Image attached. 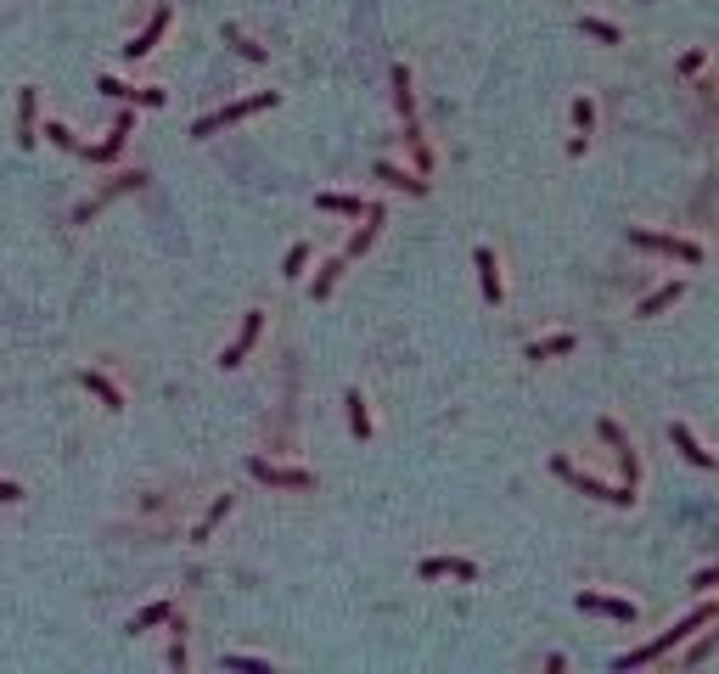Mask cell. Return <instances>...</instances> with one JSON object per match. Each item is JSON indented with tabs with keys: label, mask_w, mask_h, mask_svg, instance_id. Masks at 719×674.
I'll list each match as a JSON object with an SVG mask.
<instances>
[{
	"label": "cell",
	"mask_w": 719,
	"mask_h": 674,
	"mask_svg": "<svg viewBox=\"0 0 719 674\" xmlns=\"http://www.w3.org/2000/svg\"><path fill=\"white\" fill-rule=\"evenodd\" d=\"M416 574L421 579H478V562H467V557H428Z\"/></svg>",
	"instance_id": "14"
},
{
	"label": "cell",
	"mask_w": 719,
	"mask_h": 674,
	"mask_svg": "<svg viewBox=\"0 0 719 674\" xmlns=\"http://www.w3.org/2000/svg\"><path fill=\"white\" fill-rule=\"evenodd\" d=\"M714 652H719V618H714V635H703V641L686 652V663H703V658H714Z\"/></svg>",
	"instance_id": "32"
},
{
	"label": "cell",
	"mask_w": 719,
	"mask_h": 674,
	"mask_svg": "<svg viewBox=\"0 0 719 674\" xmlns=\"http://www.w3.org/2000/svg\"><path fill=\"white\" fill-rule=\"evenodd\" d=\"M225 669H247V674H270L264 658H247V652H225Z\"/></svg>",
	"instance_id": "31"
},
{
	"label": "cell",
	"mask_w": 719,
	"mask_h": 674,
	"mask_svg": "<svg viewBox=\"0 0 719 674\" xmlns=\"http://www.w3.org/2000/svg\"><path fill=\"white\" fill-rule=\"evenodd\" d=\"M169 23H175V12H169V6H158L152 12V23H146L135 39H130V46H124V56H130V62H141V56H152V46H158V39H163V29Z\"/></svg>",
	"instance_id": "9"
},
{
	"label": "cell",
	"mask_w": 719,
	"mask_h": 674,
	"mask_svg": "<svg viewBox=\"0 0 719 674\" xmlns=\"http://www.w3.org/2000/svg\"><path fill=\"white\" fill-rule=\"evenodd\" d=\"M714 618H719V601H703V607H691V613H686L680 624H674V629H663L658 641H646V646H636V652H624V658H612V669H619V674H629V669H646V663H658L663 652H674L680 641H691L697 629H703V624H714Z\"/></svg>",
	"instance_id": "1"
},
{
	"label": "cell",
	"mask_w": 719,
	"mask_h": 674,
	"mask_svg": "<svg viewBox=\"0 0 719 674\" xmlns=\"http://www.w3.org/2000/svg\"><path fill=\"white\" fill-rule=\"evenodd\" d=\"M259 332H264V315H259V309H253V315H247V321H242V332H237V343H230V349L220 354V366H225V371H237V366L247 360V349H253V343H259Z\"/></svg>",
	"instance_id": "11"
},
{
	"label": "cell",
	"mask_w": 719,
	"mask_h": 674,
	"mask_svg": "<svg viewBox=\"0 0 719 674\" xmlns=\"http://www.w3.org/2000/svg\"><path fill=\"white\" fill-rule=\"evenodd\" d=\"M669 438H674V450H680V455L691 461V467H714V455H708L703 445H697V433L686 428V421H674V428H669Z\"/></svg>",
	"instance_id": "16"
},
{
	"label": "cell",
	"mask_w": 719,
	"mask_h": 674,
	"mask_svg": "<svg viewBox=\"0 0 719 674\" xmlns=\"http://www.w3.org/2000/svg\"><path fill=\"white\" fill-rule=\"evenodd\" d=\"M377 180H388V186H399V192H411V197L428 192V180L411 175V168H399V163H377Z\"/></svg>",
	"instance_id": "20"
},
{
	"label": "cell",
	"mask_w": 719,
	"mask_h": 674,
	"mask_svg": "<svg viewBox=\"0 0 719 674\" xmlns=\"http://www.w3.org/2000/svg\"><path fill=\"white\" fill-rule=\"evenodd\" d=\"M135 135V113H118L113 118V130H108V141L101 146H79V158H91V163H113L118 152H124V141Z\"/></svg>",
	"instance_id": "7"
},
{
	"label": "cell",
	"mask_w": 719,
	"mask_h": 674,
	"mask_svg": "<svg viewBox=\"0 0 719 674\" xmlns=\"http://www.w3.org/2000/svg\"><path fill=\"white\" fill-rule=\"evenodd\" d=\"M315 208H326V214H343V220H366L371 203H360V197H349V192H321V197H315Z\"/></svg>",
	"instance_id": "19"
},
{
	"label": "cell",
	"mask_w": 719,
	"mask_h": 674,
	"mask_svg": "<svg viewBox=\"0 0 719 674\" xmlns=\"http://www.w3.org/2000/svg\"><path fill=\"white\" fill-rule=\"evenodd\" d=\"M719 584V562L714 567H697V574H691V590H697V596H703V590H714Z\"/></svg>",
	"instance_id": "35"
},
{
	"label": "cell",
	"mask_w": 719,
	"mask_h": 674,
	"mask_svg": "<svg viewBox=\"0 0 719 674\" xmlns=\"http://www.w3.org/2000/svg\"><path fill=\"white\" fill-rule=\"evenodd\" d=\"M46 135H51V141L62 146V152H79V135L68 130V124H46Z\"/></svg>",
	"instance_id": "33"
},
{
	"label": "cell",
	"mask_w": 719,
	"mask_h": 674,
	"mask_svg": "<svg viewBox=\"0 0 719 674\" xmlns=\"http://www.w3.org/2000/svg\"><path fill=\"white\" fill-rule=\"evenodd\" d=\"M472 264H478V287H483V304H500V298H506V287H500V264H495V247H478V253H472Z\"/></svg>",
	"instance_id": "13"
},
{
	"label": "cell",
	"mask_w": 719,
	"mask_h": 674,
	"mask_svg": "<svg viewBox=\"0 0 719 674\" xmlns=\"http://www.w3.org/2000/svg\"><path fill=\"white\" fill-rule=\"evenodd\" d=\"M0 500L12 506V500H23V489H17V483H6V478H0Z\"/></svg>",
	"instance_id": "37"
},
{
	"label": "cell",
	"mask_w": 719,
	"mask_h": 674,
	"mask_svg": "<svg viewBox=\"0 0 719 674\" xmlns=\"http://www.w3.org/2000/svg\"><path fill=\"white\" fill-rule=\"evenodd\" d=\"M596 433L607 438L612 450H619V467H624V483H636V478H641V461H636V450H629V433H624V428H619V421H612V416L602 421Z\"/></svg>",
	"instance_id": "12"
},
{
	"label": "cell",
	"mask_w": 719,
	"mask_h": 674,
	"mask_svg": "<svg viewBox=\"0 0 719 674\" xmlns=\"http://www.w3.org/2000/svg\"><path fill=\"white\" fill-rule=\"evenodd\" d=\"M304 264H309V242H299V247H292V253H287V264H282V276H287V281H299V276H304Z\"/></svg>",
	"instance_id": "29"
},
{
	"label": "cell",
	"mask_w": 719,
	"mask_h": 674,
	"mask_svg": "<svg viewBox=\"0 0 719 674\" xmlns=\"http://www.w3.org/2000/svg\"><path fill=\"white\" fill-rule=\"evenodd\" d=\"M680 298H686V287H680V281H669V287L652 292V298H641V309H636V315H646V321H652V315H663L669 304H680Z\"/></svg>",
	"instance_id": "23"
},
{
	"label": "cell",
	"mask_w": 719,
	"mask_h": 674,
	"mask_svg": "<svg viewBox=\"0 0 719 674\" xmlns=\"http://www.w3.org/2000/svg\"><path fill=\"white\" fill-rule=\"evenodd\" d=\"M141 180H146V175H118V180H108V186H101V192H96L91 203H79V208H74V225H91V220H96V214H101V208H108L113 197H124V192H135Z\"/></svg>",
	"instance_id": "8"
},
{
	"label": "cell",
	"mask_w": 719,
	"mask_h": 674,
	"mask_svg": "<svg viewBox=\"0 0 719 674\" xmlns=\"http://www.w3.org/2000/svg\"><path fill=\"white\" fill-rule=\"evenodd\" d=\"M579 613H596V618H619V624H636L641 607L624 601V596H596V590H579Z\"/></svg>",
	"instance_id": "6"
},
{
	"label": "cell",
	"mask_w": 719,
	"mask_h": 674,
	"mask_svg": "<svg viewBox=\"0 0 719 674\" xmlns=\"http://www.w3.org/2000/svg\"><path fill=\"white\" fill-rule=\"evenodd\" d=\"M574 124H579V135H590V130H596V108H590L585 96L574 101Z\"/></svg>",
	"instance_id": "34"
},
{
	"label": "cell",
	"mask_w": 719,
	"mask_h": 674,
	"mask_svg": "<svg viewBox=\"0 0 719 674\" xmlns=\"http://www.w3.org/2000/svg\"><path fill=\"white\" fill-rule=\"evenodd\" d=\"M579 337L574 332H551V337H534V343L523 349V360H557V354H574Z\"/></svg>",
	"instance_id": "15"
},
{
	"label": "cell",
	"mask_w": 719,
	"mask_h": 674,
	"mask_svg": "<svg viewBox=\"0 0 719 674\" xmlns=\"http://www.w3.org/2000/svg\"><path fill=\"white\" fill-rule=\"evenodd\" d=\"M276 91H259V96H242V101H230V108H220V113H208V118H197L192 124V135L197 141H208V135H220L225 124H242V118H253V113H264V108H276Z\"/></svg>",
	"instance_id": "2"
},
{
	"label": "cell",
	"mask_w": 719,
	"mask_h": 674,
	"mask_svg": "<svg viewBox=\"0 0 719 674\" xmlns=\"http://www.w3.org/2000/svg\"><path fill=\"white\" fill-rule=\"evenodd\" d=\"M158 624H175V601H169V596L141 607V613L130 618V635H141V629H158Z\"/></svg>",
	"instance_id": "18"
},
{
	"label": "cell",
	"mask_w": 719,
	"mask_h": 674,
	"mask_svg": "<svg viewBox=\"0 0 719 674\" xmlns=\"http://www.w3.org/2000/svg\"><path fill=\"white\" fill-rule=\"evenodd\" d=\"M343 405H349V428H354V438H371V410H366V393H360V388H349V399H343Z\"/></svg>",
	"instance_id": "24"
},
{
	"label": "cell",
	"mask_w": 719,
	"mask_h": 674,
	"mask_svg": "<svg viewBox=\"0 0 719 674\" xmlns=\"http://www.w3.org/2000/svg\"><path fill=\"white\" fill-rule=\"evenodd\" d=\"M343 264H349V253H337V259H326L321 264V276H315V298H332V287H337V276H343Z\"/></svg>",
	"instance_id": "25"
},
{
	"label": "cell",
	"mask_w": 719,
	"mask_h": 674,
	"mask_svg": "<svg viewBox=\"0 0 719 674\" xmlns=\"http://www.w3.org/2000/svg\"><path fill=\"white\" fill-rule=\"evenodd\" d=\"M629 242L636 247H652V253H669V259H680V264H703V247L686 242V237H663V230H629Z\"/></svg>",
	"instance_id": "4"
},
{
	"label": "cell",
	"mask_w": 719,
	"mask_h": 674,
	"mask_svg": "<svg viewBox=\"0 0 719 674\" xmlns=\"http://www.w3.org/2000/svg\"><path fill=\"white\" fill-rule=\"evenodd\" d=\"M96 91H101V96H113V101H135V91H130L124 79H113V73H101V79H96Z\"/></svg>",
	"instance_id": "30"
},
{
	"label": "cell",
	"mask_w": 719,
	"mask_h": 674,
	"mask_svg": "<svg viewBox=\"0 0 719 674\" xmlns=\"http://www.w3.org/2000/svg\"><path fill=\"white\" fill-rule=\"evenodd\" d=\"M551 472H557V478H567V483H574L579 495H590V500H612V506H636V483H619V489H607L602 478H590V472H579V467H574V461H567V455H551Z\"/></svg>",
	"instance_id": "3"
},
{
	"label": "cell",
	"mask_w": 719,
	"mask_h": 674,
	"mask_svg": "<svg viewBox=\"0 0 719 674\" xmlns=\"http://www.w3.org/2000/svg\"><path fill=\"white\" fill-rule=\"evenodd\" d=\"M247 472L259 478V483H270V489H315V472H304V467H276V461H264V455H253Z\"/></svg>",
	"instance_id": "5"
},
{
	"label": "cell",
	"mask_w": 719,
	"mask_h": 674,
	"mask_svg": "<svg viewBox=\"0 0 719 674\" xmlns=\"http://www.w3.org/2000/svg\"><path fill=\"white\" fill-rule=\"evenodd\" d=\"M79 383L91 388V393H96V399H101V405H108V410H124V393H118V388H113V383H108V376H101V371H79Z\"/></svg>",
	"instance_id": "22"
},
{
	"label": "cell",
	"mask_w": 719,
	"mask_h": 674,
	"mask_svg": "<svg viewBox=\"0 0 719 674\" xmlns=\"http://www.w3.org/2000/svg\"><path fill=\"white\" fill-rule=\"evenodd\" d=\"M17 141H23V146L39 141V91H34V84L17 91Z\"/></svg>",
	"instance_id": "10"
},
{
	"label": "cell",
	"mask_w": 719,
	"mask_h": 674,
	"mask_svg": "<svg viewBox=\"0 0 719 674\" xmlns=\"http://www.w3.org/2000/svg\"><path fill=\"white\" fill-rule=\"evenodd\" d=\"M383 220H388V214H383V208H377V203H371V208H366V225H360V230H354V237H349V247H343V253H349V259H360V253H366V247L377 242V230H383Z\"/></svg>",
	"instance_id": "17"
},
{
	"label": "cell",
	"mask_w": 719,
	"mask_h": 674,
	"mask_svg": "<svg viewBox=\"0 0 719 674\" xmlns=\"http://www.w3.org/2000/svg\"><path fill=\"white\" fill-rule=\"evenodd\" d=\"M579 34H590V39H602V46H619V23H602V17H579Z\"/></svg>",
	"instance_id": "28"
},
{
	"label": "cell",
	"mask_w": 719,
	"mask_h": 674,
	"mask_svg": "<svg viewBox=\"0 0 719 674\" xmlns=\"http://www.w3.org/2000/svg\"><path fill=\"white\" fill-rule=\"evenodd\" d=\"M225 512H230V495H220L214 506H208V512H203V523H197V529H192V540L203 545V540H208V534H214L220 523H225Z\"/></svg>",
	"instance_id": "26"
},
{
	"label": "cell",
	"mask_w": 719,
	"mask_h": 674,
	"mask_svg": "<svg viewBox=\"0 0 719 674\" xmlns=\"http://www.w3.org/2000/svg\"><path fill=\"white\" fill-rule=\"evenodd\" d=\"M135 101H141V108H163L169 96H163V91H152V84H146V91H135Z\"/></svg>",
	"instance_id": "36"
},
{
	"label": "cell",
	"mask_w": 719,
	"mask_h": 674,
	"mask_svg": "<svg viewBox=\"0 0 719 674\" xmlns=\"http://www.w3.org/2000/svg\"><path fill=\"white\" fill-rule=\"evenodd\" d=\"M225 46H237V56H247V62H264V56H270L264 46H253V39H247L237 23H225Z\"/></svg>",
	"instance_id": "27"
},
{
	"label": "cell",
	"mask_w": 719,
	"mask_h": 674,
	"mask_svg": "<svg viewBox=\"0 0 719 674\" xmlns=\"http://www.w3.org/2000/svg\"><path fill=\"white\" fill-rule=\"evenodd\" d=\"M394 101H399V118L416 124V91H411V68H405V62L394 68Z\"/></svg>",
	"instance_id": "21"
}]
</instances>
